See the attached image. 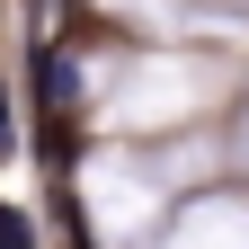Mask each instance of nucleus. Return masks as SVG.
Listing matches in <instances>:
<instances>
[{
	"mask_svg": "<svg viewBox=\"0 0 249 249\" xmlns=\"http://www.w3.org/2000/svg\"><path fill=\"white\" fill-rule=\"evenodd\" d=\"M0 249H36V231H27V213H9V205H0Z\"/></svg>",
	"mask_w": 249,
	"mask_h": 249,
	"instance_id": "nucleus-1",
	"label": "nucleus"
}]
</instances>
